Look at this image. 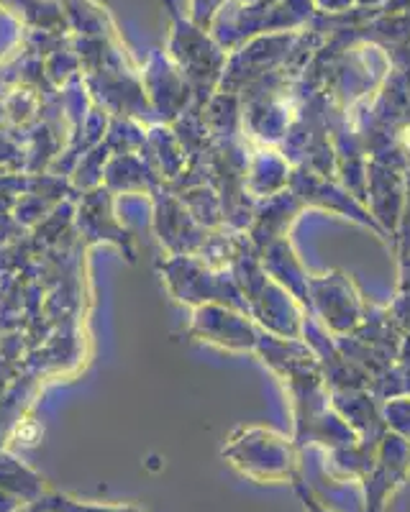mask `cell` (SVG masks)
<instances>
[{
  "label": "cell",
  "mask_w": 410,
  "mask_h": 512,
  "mask_svg": "<svg viewBox=\"0 0 410 512\" xmlns=\"http://www.w3.org/2000/svg\"><path fill=\"white\" fill-rule=\"evenodd\" d=\"M300 495H303L305 510H308V512H331V510H326L323 505H318V500H313L311 492H300Z\"/></svg>",
  "instance_id": "6da1fadb"
}]
</instances>
